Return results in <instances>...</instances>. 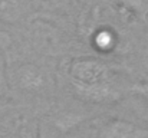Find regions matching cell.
Returning a JSON list of instances; mask_svg holds the SVG:
<instances>
[{"label":"cell","mask_w":148,"mask_h":138,"mask_svg":"<svg viewBox=\"0 0 148 138\" xmlns=\"http://www.w3.org/2000/svg\"><path fill=\"white\" fill-rule=\"evenodd\" d=\"M134 91L137 92V93H141V95H144V96L148 98V73L140 81V84L134 88Z\"/></svg>","instance_id":"52a82bcc"},{"label":"cell","mask_w":148,"mask_h":138,"mask_svg":"<svg viewBox=\"0 0 148 138\" xmlns=\"http://www.w3.org/2000/svg\"><path fill=\"white\" fill-rule=\"evenodd\" d=\"M0 10L4 14H12L14 16L20 10V1L19 0H0Z\"/></svg>","instance_id":"8992f818"},{"label":"cell","mask_w":148,"mask_h":138,"mask_svg":"<svg viewBox=\"0 0 148 138\" xmlns=\"http://www.w3.org/2000/svg\"><path fill=\"white\" fill-rule=\"evenodd\" d=\"M72 85H97L112 82L109 68L94 58H78L69 65Z\"/></svg>","instance_id":"6da1fadb"},{"label":"cell","mask_w":148,"mask_h":138,"mask_svg":"<svg viewBox=\"0 0 148 138\" xmlns=\"http://www.w3.org/2000/svg\"><path fill=\"white\" fill-rule=\"evenodd\" d=\"M147 131L125 119L108 121L99 131V138H145Z\"/></svg>","instance_id":"3957f363"},{"label":"cell","mask_w":148,"mask_h":138,"mask_svg":"<svg viewBox=\"0 0 148 138\" xmlns=\"http://www.w3.org/2000/svg\"><path fill=\"white\" fill-rule=\"evenodd\" d=\"M75 93L79 99L91 104H106L115 101L119 93L114 88L112 82H103L97 85H73Z\"/></svg>","instance_id":"7a4b0ae2"},{"label":"cell","mask_w":148,"mask_h":138,"mask_svg":"<svg viewBox=\"0 0 148 138\" xmlns=\"http://www.w3.org/2000/svg\"><path fill=\"white\" fill-rule=\"evenodd\" d=\"M94 46L101 50V52H109L115 47V43H116V36L115 33L108 29V27H102V29H98L95 33H94Z\"/></svg>","instance_id":"5b68a950"},{"label":"cell","mask_w":148,"mask_h":138,"mask_svg":"<svg viewBox=\"0 0 148 138\" xmlns=\"http://www.w3.org/2000/svg\"><path fill=\"white\" fill-rule=\"evenodd\" d=\"M17 82H19V85L23 89L36 91V89H39L43 85L45 78H43L42 72L39 71V68H36L33 65H26V66L19 68V71H17Z\"/></svg>","instance_id":"277c9868"}]
</instances>
